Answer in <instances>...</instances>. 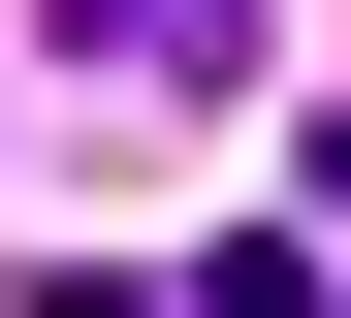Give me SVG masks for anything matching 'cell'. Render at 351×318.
<instances>
[{"mask_svg":"<svg viewBox=\"0 0 351 318\" xmlns=\"http://www.w3.org/2000/svg\"><path fill=\"white\" fill-rule=\"evenodd\" d=\"M96 96H256V0H64Z\"/></svg>","mask_w":351,"mask_h":318,"instance_id":"6da1fadb","label":"cell"},{"mask_svg":"<svg viewBox=\"0 0 351 318\" xmlns=\"http://www.w3.org/2000/svg\"><path fill=\"white\" fill-rule=\"evenodd\" d=\"M319 223H351V96H319Z\"/></svg>","mask_w":351,"mask_h":318,"instance_id":"7a4b0ae2","label":"cell"}]
</instances>
